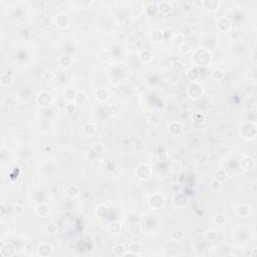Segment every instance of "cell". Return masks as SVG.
<instances>
[{
	"label": "cell",
	"mask_w": 257,
	"mask_h": 257,
	"mask_svg": "<svg viewBox=\"0 0 257 257\" xmlns=\"http://www.w3.org/2000/svg\"><path fill=\"white\" fill-rule=\"evenodd\" d=\"M187 93H188V95L190 96V98L198 99L203 95V87L201 84L194 81V83H192L189 86H188Z\"/></svg>",
	"instance_id": "cell-1"
},
{
	"label": "cell",
	"mask_w": 257,
	"mask_h": 257,
	"mask_svg": "<svg viewBox=\"0 0 257 257\" xmlns=\"http://www.w3.org/2000/svg\"><path fill=\"white\" fill-rule=\"evenodd\" d=\"M52 96L47 92H41L36 96V102L40 106H48L51 103Z\"/></svg>",
	"instance_id": "cell-2"
},
{
	"label": "cell",
	"mask_w": 257,
	"mask_h": 257,
	"mask_svg": "<svg viewBox=\"0 0 257 257\" xmlns=\"http://www.w3.org/2000/svg\"><path fill=\"white\" fill-rule=\"evenodd\" d=\"M137 175H138V177L142 180L148 179V178L151 176V169H150L149 166H147V165H141L139 166V168L137 169Z\"/></svg>",
	"instance_id": "cell-3"
},
{
	"label": "cell",
	"mask_w": 257,
	"mask_h": 257,
	"mask_svg": "<svg viewBox=\"0 0 257 257\" xmlns=\"http://www.w3.org/2000/svg\"><path fill=\"white\" fill-rule=\"evenodd\" d=\"M70 23V17L67 14H58L55 17V24L59 28H65Z\"/></svg>",
	"instance_id": "cell-4"
},
{
	"label": "cell",
	"mask_w": 257,
	"mask_h": 257,
	"mask_svg": "<svg viewBox=\"0 0 257 257\" xmlns=\"http://www.w3.org/2000/svg\"><path fill=\"white\" fill-rule=\"evenodd\" d=\"M157 8H158V10L163 14H169V13H171L172 10H173L172 4L168 1L159 2L158 4H157Z\"/></svg>",
	"instance_id": "cell-5"
},
{
	"label": "cell",
	"mask_w": 257,
	"mask_h": 257,
	"mask_svg": "<svg viewBox=\"0 0 257 257\" xmlns=\"http://www.w3.org/2000/svg\"><path fill=\"white\" fill-rule=\"evenodd\" d=\"M150 204H151L153 208H160V207H162L163 204H164V198H163V196L159 195V194H155L154 196L151 197Z\"/></svg>",
	"instance_id": "cell-6"
},
{
	"label": "cell",
	"mask_w": 257,
	"mask_h": 257,
	"mask_svg": "<svg viewBox=\"0 0 257 257\" xmlns=\"http://www.w3.org/2000/svg\"><path fill=\"white\" fill-rule=\"evenodd\" d=\"M187 201H188V199H187V197L185 196V194L178 193L174 196V203H175V205L178 207H184L187 204Z\"/></svg>",
	"instance_id": "cell-7"
},
{
	"label": "cell",
	"mask_w": 257,
	"mask_h": 257,
	"mask_svg": "<svg viewBox=\"0 0 257 257\" xmlns=\"http://www.w3.org/2000/svg\"><path fill=\"white\" fill-rule=\"evenodd\" d=\"M1 255L2 256H12L14 254V247L11 245V244L9 243H6V244H3V245L1 246Z\"/></svg>",
	"instance_id": "cell-8"
},
{
	"label": "cell",
	"mask_w": 257,
	"mask_h": 257,
	"mask_svg": "<svg viewBox=\"0 0 257 257\" xmlns=\"http://www.w3.org/2000/svg\"><path fill=\"white\" fill-rule=\"evenodd\" d=\"M168 131L171 135H179L182 132V125L180 123H177V122H174V123H171L168 127Z\"/></svg>",
	"instance_id": "cell-9"
},
{
	"label": "cell",
	"mask_w": 257,
	"mask_h": 257,
	"mask_svg": "<svg viewBox=\"0 0 257 257\" xmlns=\"http://www.w3.org/2000/svg\"><path fill=\"white\" fill-rule=\"evenodd\" d=\"M217 27L219 30L221 31H226L229 29L230 27V20L228 18L222 17L217 21Z\"/></svg>",
	"instance_id": "cell-10"
},
{
	"label": "cell",
	"mask_w": 257,
	"mask_h": 257,
	"mask_svg": "<svg viewBox=\"0 0 257 257\" xmlns=\"http://www.w3.org/2000/svg\"><path fill=\"white\" fill-rule=\"evenodd\" d=\"M96 126L93 123H86L83 127V132L84 135L90 137L96 133Z\"/></svg>",
	"instance_id": "cell-11"
},
{
	"label": "cell",
	"mask_w": 257,
	"mask_h": 257,
	"mask_svg": "<svg viewBox=\"0 0 257 257\" xmlns=\"http://www.w3.org/2000/svg\"><path fill=\"white\" fill-rule=\"evenodd\" d=\"M202 3L205 6V8L209 10H217L221 4V2L218 0H209V1H203Z\"/></svg>",
	"instance_id": "cell-12"
},
{
	"label": "cell",
	"mask_w": 257,
	"mask_h": 257,
	"mask_svg": "<svg viewBox=\"0 0 257 257\" xmlns=\"http://www.w3.org/2000/svg\"><path fill=\"white\" fill-rule=\"evenodd\" d=\"M51 246L49 244H46V243H42L40 244L38 246V253L40 255H43V256H47V255H50L51 254Z\"/></svg>",
	"instance_id": "cell-13"
},
{
	"label": "cell",
	"mask_w": 257,
	"mask_h": 257,
	"mask_svg": "<svg viewBox=\"0 0 257 257\" xmlns=\"http://www.w3.org/2000/svg\"><path fill=\"white\" fill-rule=\"evenodd\" d=\"M36 213H37V215L40 216V217H45V216L49 213L48 206H46L44 204L38 205L36 207Z\"/></svg>",
	"instance_id": "cell-14"
},
{
	"label": "cell",
	"mask_w": 257,
	"mask_h": 257,
	"mask_svg": "<svg viewBox=\"0 0 257 257\" xmlns=\"http://www.w3.org/2000/svg\"><path fill=\"white\" fill-rule=\"evenodd\" d=\"M12 83H13V77L10 73H3L2 76H1V83L3 86H11Z\"/></svg>",
	"instance_id": "cell-15"
},
{
	"label": "cell",
	"mask_w": 257,
	"mask_h": 257,
	"mask_svg": "<svg viewBox=\"0 0 257 257\" xmlns=\"http://www.w3.org/2000/svg\"><path fill=\"white\" fill-rule=\"evenodd\" d=\"M139 57L143 62H149V61H151V59H152V53L149 50H143L140 52Z\"/></svg>",
	"instance_id": "cell-16"
},
{
	"label": "cell",
	"mask_w": 257,
	"mask_h": 257,
	"mask_svg": "<svg viewBox=\"0 0 257 257\" xmlns=\"http://www.w3.org/2000/svg\"><path fill=\"white\" fill-rule=\"evenodd\" d=\"M108 96H109L108 90L106 89H99L96 93V99H99V101H106V99H108Z\"/></svg>",
	"instance_id": "cell-17"
},
{
	"label": "cell",
	"mask_w": 257,
	"mask_h": 257,
	"mask_svg": "<svg viewBox=\"0 0 257 257\" xmlns=\"http://www.w3.org/2000/svg\"><path fill=\"white\" fill-rule=\"evenodd\" d=\"M151 37L154 42H160V41H162V39H163V32L161 30H153Z\"/></svg>",
	"instance_id": "cell-18"
},
{
	"label": "cell",
	"mask_w": 257,
	"mask_h": 257,
	"mask_svg": "<svg viewBox=\"0 0 257 257\" xmlns=\"http://www.w3.org/2000/svg\"><path fill=\"white\" fill-rule=\"evenodd\" d=\"M76 92L73 89H67V90L64 92V98L67 99V101H74V98H76Z\"/></svg>",
	"instance_id": "cell-19"
},
{
	"label": "cell",
	"mask_w": 257,
	"mask_h": 257,
	"mask_svg": "<svg viewBox=\"0 0 257 257\" xmlns=\"http://www.w3.org/2000/svg\"><path fill=\"white\" fill-rule=\"evenodd\" d=\"M128 233L131 235H139L141 233V226L140 224H132L128 227Z\"/></svg>",
	"instance_id": "cell-20"
},
{
	"label": "cell",
	"mask_w": 257,
	"mask_h": 257,
	"mask_svg": "<svg viewBox=\"0 0 257 257\" xmlns=\"http://www.w3.org/2000/svg\"><path fill=\"white\" fill-rule=\"evenodd\" d=\"M86 95H84L83 93H80L78 92L77 93H76V98H74V103H76V105H81V103L83 102H86Z\"/></svg>",
	"instance_id": "cell-21"
},
{
	"label": "cell",
	"mask_w": 257,
	"mask_h": 257,
	"mask_svg": "<svg viewBox=\"0 0 257 257\" xmlns=\"http://www.w3.org/2000/svg\"><path fill=\"white\" fill-rule=\"evenodd\" d=\"M67 193L70 197H76L78 195V193H80V191H78V188L76 186H70L67 187Z\"/></svg>",
	"instance_id": "cell-22"
},
{
	"label": "cell",
	"mask_w": 257,
	"mask_h": 257,
	"mask_svg": "<svg viewBox=\"0 0 257 257\" xmlns=\"http://www.w3.org/2000/svg\"><path fill=\"white\" fill-rule=\"evenodd\" d=\"M215 179L217 181H219V182H223V181H225L227 179V173L225 171H222V170L216 172V173H215Z\"/></svg>",
	"instance_id": "cell-23"
},
{
	"label": "cell",
	"mask_w": 257,
	"mask_h": 257,
	"mask_svg": "<svg viewBox=\"0 0 257 257\" xmlns=\"http://www.w3.org/2000/svg\"><path fill=\"white\" fill-rule=\"evenodd\" d=\"M171 68H172V70L173 71H175V73H182V71L184 70V65L181 63V62H173V63H172V67H171Z\"/></svg>",
	"instance_id": "cell-24"
},
{
	"label": "cell",
	"mask_w": 257,
	"mask_h": 257,
	"mask_svg": "<svg viewBox=\"0 0 257 257\" xmlns=\"http://www.w3.org/2000/svg\"><path fill=\"white\" fill-rule=\"evenodd\" d=\"M183 237V232L179 229H175L173 232L171 233V238L174 239L175 241H180Z\"/></svg>",
	"instance_id": "cell-25"
},
{
	"label": "cell",
	"mask_w": 257,
	"mask_h": 257,
	"mask_svg": "<svg viewBox=\"0 0 257 257\" xmlns=\"http://www.w3.org/2000/svg\"><path fill=\"white\" fill-rule=\"evenodd\" d=\"M59 62L63 67H70L71 63V58L68 55H62L59 57Z\"/></svg>",
	"instance_id": "cell-26"
},
{
	"label": "cell",
	"mask_w": 257,
	"mask_h": 257,
	"mask_svg": "<svg viewBox=\"0 0 257 257\" xmlns=\"http://www.w3.org/2000/svg\"><path fill=\"white\" fill-rule=\"evenodd\" d=\"M205 121V117L201 114H195L193 117V122L195 123L196 125H201L204 123Z\"/></svg>",
	"instance_id": "cell-27"
},
{
	"label": "cell",
	"mask_w": 257,
	"mask_h": 257,
	"mask_svg": "<svg viewBox=\"0 0 257 257\" xmlns=\"http://www.w3.org/2000/svg\"><path fill=\"white\" fill-rule=\"evenodd\" d=\"M211 76H212L213 80H220L221 78L223 77V73H222L220 70H214L212 71Z\"/></svg>",
	"instance_id": "cell-28"
},
{
	"label": "cell",
	"mask_w": 257,
	"mask_h": 257,
	"mask_svg": "<svg viewBox=\"0 0 257 257\" xmlns=\"http://www.w3.org/2000/svg\"><path fill=\"white\" fill-rule=\"evenodd\" d=\"M124 246L122 245V244H118V245H115L114 247V252L115 255L118 256H124Z\"/></svg>",
	"instance_id": "cell-29"
},
{
	"label": "cell",
	"mask_w": 257,
	"mask_h": 257,
	"mask_svg": "<svg viewBox=\"0 0 257 257\" xmlns=\"http://www.w3.org/2000/svg\"><path fill=\"white\" fill-rule=\"evenodd\" d=\"M121 228H122V226H121V225L119 224V223H112V224L109 226V231L112 232V233H115V234H118L119 232H120Z\"/></svg>",
	"instance_id": "cell-30"
},
{
	"label": "cell",
	"mask_w": 257,
	"mask_h": 257,
	"mask_svg": "<svg viewBox=\"0 0 257 257\" xmlns=\"http://www.w3.org/2000/svg\"><path fill=\"white\" fill-rule=\"evenodd\" d=\"M108 212V208H106V206H99L98 209H96V215L99 216V218L103 217V216L106 215V213Z\"/></svg>",
	"instance_id": "cell-31"
},
{
	"label": "cell",
	"mask_w": 257,
	"mask_h": 257,
	"mask_svg": "<svg viewBox=\"0 0 257 257\" xmlns=\"http://www.w3.org/2000/svg\"><path fill=\"white\" fill-rule=\"evenodd\" d=\"M128 250H130V251H133L134 253H137V254H140V253H138V251L141 250V245L139 243H132L131 245L128 246Z\"/></svg>",
	"instance_id": "cell-32"
},
{
	"label": "cell",
	"mask_w": 257,
	"mask_h": 257,
	"mask_svg": "<svg viewBox=\"0 0 257 257\" xmlns=\"http://www.w3.org/2000/svg\"><path fill=\"white\" fill-rule=\"evenodd\" d=\"M174 42L177 43V44L179 45H182L185 43V37L183 35H181V34H178V35H175L174 37Z\"/></svg>",
	"instance_id": "cell-33"
},
{
	"label": "cell",
	"mask_w": 257,
	"mask_h": 257,
	"mask_svg": "<svg viewBox=\"0 0 257 257\" xmlns=\"http://www.w3.org/2000/svg\"><path fill=\"white\" fill-rule=\"evenodd\" d=\"M225 220H226V218H225V216L222 215V214L217 215V216L215 217V219H214L215 223L218 224V225H223V223L225 222Z\"/></svg>",
	"instance_id": "cell-34"
},
{
	"label": "cell",
	"mask_w": 257,
	"mask_h": 257,
	"mask_svg": "<svg viewBox=\"0 0 257 257\" xmlns=\"http://www.w3.org/2000/svg\"><path fill=\"white\" fill-rule=\"evenodd\" d=\"M99 57L101 58L102 60L106 61L109 58V53L108 50H101L99 53Z\"/></svg>",
	"instance_id": "cell-35"
},
{
	"label": "cell",
	"mask_w": 257,
	"mask_h": 257,
	"mask_svg": "<svg viewBox=\"0 0 257 257\" xmlns=\"http://www.w3.org/2000/svg\"><path fill=\"white\" fill-rule=\"evenodd\" d=\"M76 103L74 102H70L67 103V106H65V111H67V112H73L74 111H76Z\"/></svg>",
	"instance_id": "cell-36"
},
{
	"label": "cell",
	"mask_w": 257,
	"mask_h": 257,
	"mask_svg": "<svg viewBox=\"0 0 257 257\" xmlns=\"http://www.w3.org/2000/svg\"><path fill=\"white\" fill-rule=\"evenodd\" d=\"M149 122H150V123H151L152 125H159V123H160V118H159L157 115H151V117H150Z\"/></svg>",
	"instance_id": "cell-37"
},
{
	"label": "cell",
	"mask_w": 257,
	"mask_h": 257,
	"mask_svg": "<svg viewBox=\"0 0 257 257\" xmlns=\"http://www.w3.org/2000/svg\"><path fill=\"white\" fill-rule=\"evenodd\" d=\"M53 76H54V74L52 73L51 70H45L44 73H43V77H44L45 80H51Z\"/></svg>",
	"instance_id": "cell-38"
},
{
	"label": "cell",
	"mask_w": 257,
	"mask_h": 257,
	"mask_svg": "<svg viewBox=\"0 0 257 257\" xmlns=\"http://www.w3.org/2000/svg\"><path fill=\"white\" fill-rule=\"evenodd\" d=\"M221 182H219V181H217V180H213L212 182H211V188L213 190H219L220 189V187H221Z\"/></svg>",
	"instance_id": "cell-39"
},
{
	"label": "cell",
	"mask_w": 257,
	"mask_h": 257,
	"mask_svg": "<svg viewBox=\"0 0 257 257\" xmlns=\"http://www.w3.org/2000/svg\"><path fill=\"white\" fill-rule=\"evenodd\" d=\"M56 230H57L56 229V227L52 224L48 225V226L46 227V232H47V234H54V233H56Z\"/></svg>",
	"instance_id": "cell-40"
},
{
	"label": "cell",
	"mask_w": 257,
	"mask_h": 257,
	"mask_svg": "<svg viewBox=\"0 0 257 257\" xmlns=\"http://www.w3.org/2000/svg\"><path fill=\"white\" fill-rule=\"evenodd\" d=\"M179 50H180V52H182V53H187L188 51L190 50V48H189V46L186 45V44H185V43H184V44L180 45Z\"/></svg>",
	"instance_id": "cell-41"
},
{
	"label": "cell",
	"mask_w": 257,
	"mask_h": 257,
	"mask_svg": "<svg viewBox=\"0 0 257 257\" xmlns=\"http://www.w3.org/2000/svg\"><path fill=\"white\" fill-rule=\"evenodd\" d=\"M102 149H103L102 145V144H99V143L95 144V146H93V150H95L96 153H101L102 151Z\"/></svg>",
	"instance_id": "cell-42"
},
{
	"label": "cell",
	"mask_w": 257,
	"mask_h": 257,
	"mask_svg": "<svg viewBox=\"0 0 257 257\" xmlns=\"http://www.w3.org/2000/svg\"><path fill=\"white\" fill-rule=\"evenodd\" d=\"M22 212H23V210H22V207H21V206H16V207H15V213L21 214Z\"/></svg>",
	"instance_id": "cell-43"
},
{
	"label": "cell",
	"mask_w": 257,
	"mask_h": 257,
	"mask_svg": "<svg viewBox=\"0 0 257 257\" xmlns=\"http://www.w3.org/2000/svg\"><path fill=\"white\" fill-rule=\"evenodd\" d=\"M4 211H5V208H4V204L1 203V215L4 214Z\"/></svg>",
	"instance_id": "cell-44"
}]
</instances>
